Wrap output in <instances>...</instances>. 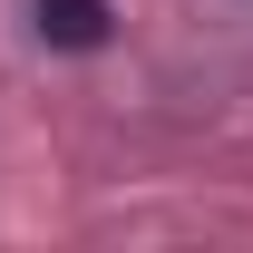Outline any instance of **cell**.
<instances>
[{"label": "cell", "instance_id": "1", "mask_svg": "<svg viewBox=\"0 0 253 253\" xmlns=\"http://www.w3.org/2000/svg\"><path fill=\"white\" fill-rule=\"evenodd\" d=\"M107 30H117L107 0H39V39L49 49H107Z\"/></svg>", "mask_w": 253, "mask_h": 253}]
</instances>
